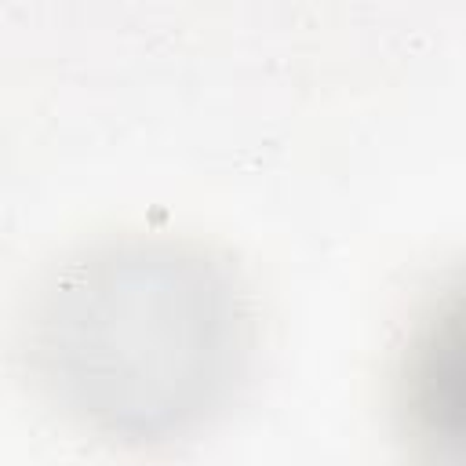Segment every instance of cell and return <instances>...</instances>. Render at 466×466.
Instances as JSON below:
<instances>
[{"instance_id": "obj_1", "label": "cell", "mask_w": 466, "mask_h": 466, "mask_svg": "<svg viewBox=\"0 0 466 466\" xmlns=\"http://www.w3.org/2000/svg\"><path fill=\"white\" fill-rule=\"evenodd\" d=\"M255 324L237 269L182 237H116L66 258L33 295L25 368L76 433L157 451L237 397Z\"/></svg>"}, {"instance_id": "obj_2", "label": "cell", "mask_w": 466, "mask_h": 466, "mask_svg": "<svg viewBox=\"0 0 466 466\" xmlns=\"http://www.w3.org/2000/svg\"><path fill=\"white\" fill-rule=\"evenodd\" d=\"M400 419L419 466H459V302L433 306L400 371Z\"/></svg>"}]
</instances>
